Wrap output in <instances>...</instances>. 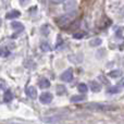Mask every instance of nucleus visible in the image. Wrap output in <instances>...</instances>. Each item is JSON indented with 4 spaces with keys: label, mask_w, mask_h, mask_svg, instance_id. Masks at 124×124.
Returning <instances> with one entry per match:
<instances>
[{
    "label": "nucleus",
    "mask_w": 124,
    "mask_h": 124,
    "mask_svg": "<svg viewBox=\"0 0 124 124\" xmlns=\"http://www.w3.org/2000/svg\"><path fill=\"white\" fill-rule=\"evenodd\" d=\"M84 108L88 110H94V111H114L118 108L116 106L111 105H103V103H98V102H90L84 105Z\"/></svg>",
    "instance_id": "nucleus-1"
},
{
    "label": "nucleus",
    "mask_w": 124,
    "mask_h": 124,
    "mask_svg": "<svg viewBox=\"0 0 124 124\" xmlns=\"http://www.w3.org/2000/svg\"><path fill=\"white\" fill-rule=\"evenodd\" d=\"M52 99H54V96H52V94H50V93H43V94L40 95V97H39V100H40L41 103H44V105H48V103H50L52 101Z\"/></svg>",
    "instance_id": "nucleus-2"
},
{
    "label": "nucleus",
    "mask_w": 124,
    "mask_h": 124,
    "mask_svg": "<svg viewBox=\"0 0 124 124\" xmlns=\"http://www.w3.org/2000/svg\"><path fill=\"white\" fill-rule=\"evenodd\" d=\"M76 7V0H64V10L71 12Z\"/></svg>",
    "instance_id": "nucleus-3"
},
{
    "label": "nucleus",
    "mask_w": 124,
    "mask_h": 124,
    "mask_svg": "<svg viewBox=\"0 0 124 124\" xmlns=\"http://www.w3.org/2000/svg\"><path fill=\"white\" fill-rule=\"evenodd\" d=\"M61 79L63 82H71L73 79V72L71 69H68L61 74Z\"/></svg>",
    "instance_id": "nucleus-4"
},
{
    "label": "nucleus",
    "mask_w": 124,
    "mask_h": 124,
    "mask_svg": "<svg viewBox=\"0 0 124 124\" xmlns=\"http://www.w3.org/2000/svg\"><path fill=\"white\" fill-rule=\"evenodd\" d=\"M26 95H27L30 98L35 99L37 97V90H36V88H35L34 86H28V87L26 88Z\"/></svg>",
    "instance_id": "nucleus-5"
},
{
    "label": "nucleus",
    "mask_w": 124,
    "mask_h": 124,
    "mask_svg": "<svg viewBox=\"0 0 124 124\" xmlns=\"http://www.w3.org/2000/svg\"><path fill=\"white\" fill-rule=\"evenodd\" d=\"M71 20H72V16L71 15H63V16L59 17V19H57V23L59 24V25H64V24H68L71 22Z\"/></svg>",
    "instance_id": "nucleus-6"
},
{
    "label": "nucleus",
    "mask_w": 124,
    "mask_h": 124,
    "mask_svg": "<svg viewBox=\"0 0 124 124\" xmlns=\"http://www.w3.org/2000/svg\"><path fill=\"white\" fill-rule=\"evenodd\" d=\"M61 120V116H52L48 118H43V121L46 123H57Z\"/></svg>",
    "instance_id": "nucleus-7"
},
{
    "label": "nucleus",
    "mask_w": 124,
    "mask_h": 124,
    "mask_svg": "<svg viewBox=\"0 0 124 124\" xmlns=\"http://www.w3.org/2000/svg\"><path fill=\"white\" fill-rule=\"evenodd\" d=\"M20 15H21V13H20L17 10H12V11H10V12L7 13L6 17L9 19V20H12V19H16V17H19Z\"/></svg>",
    "instance_id": "nucleus-8"
},
{
    "label": "nucleus",
    "mask_w": 124,
    "mask_h": 124,
    "mask_svg": "<svg viewBox=\"0 0 124 124\" xmlns=\"http://www.w3.org/2000/svg\"><path fill=\"white\" fill-rule=\"evenodd\" d=\"M11 27L13 30H15L16 32H22L24 30V25L22 23H20V22H12L11 23Z\"/></svg>",
    "instance_id": "nucleus-9"
},
{
    "label": "nucleus",
    "mask_w": 124,
    "mask_h": 124,
    "mask_svg": "<svg viewBox=\"0 0 124 124\" xmlns=\"http://www.w3.org/2000/svg\"><path fill=\"white\" fill-rule=\"evenodd\" d=\"M90 89L94 93H98L101 90V85L97 82H90Z\"/></svg>",
    "instance_id": "nucleus-10"
},
{
    "label": "nucleus",
    "mask_w": 124,
    "mask_h": 124,
    "mask_svg": "<svg viewBox=\"0 0 124 124\" xmlns=\"http://www.w3.org/2000/svg\"><path fill=\"white\" fill-rule=\"evenodd\" d=\"M12 99H13L12 92L11 90H7L3 95V101L4 102H10V101H12Z\"/></svg>",
    "instance_id": "nucleus-11"
},
{
    "label": "nucleus",
    "mask_w": 124,
    "mask_h": 124,
    "mask_svg": "<svg viewBox=\"0 0 124 124\" xmlns=\"http://www.w3.org/2000/svg\"><path fill=\"white\" fill-rule=\"evenodd\" d=\"M38 85L40 88H48L50 86V82L47 78H40L38 82Z\"/></svg>",
    "instance_id": "nucleus-12"
},
{
    "label": "nucleus",
    "mask_w": 124,
    "mask_h": 124,
    "mask_svg": "<svg viewBox=\"0 0 124 124\" xmlns=\"http://www.w3.org/2000/svg\"><path fill=\"white\" fill-rule=\"evenodd\" d=\"M40 49L43 50V51L47 52V51H50V50H51V48H50L49 44H48L47 41H43V43L40 44Z\"/></svg>",
    "instance_id": "nucleus-13"
},
{
    "label": "nucleus",
    "mask_w": 124,
    "mask_h": 124,
    "mask_svg": "<svg viewBox=\"0 0 124 124\" xmlns=\"http://www.w3.org/2000/svg\"><path fill=\"white\" fill-rule=\"evenodd\" d=\"M85 100V97L84 96H73V97H71V99H70V101L71 102H79V101H84Z\"/></svg>",
    "instance_id": "nucleus-14"
},
{
    "label": "nucleus",
    "mask_w": 124,
    "mask_h": 124,
    "mask_svg": "<svg viewBox=\"0 0 124 124\" xmlns=\"http://www.w3.org/2000/svg\"><path fill=\"white\" fill-rule=\"evenodd\" d=\"M77 89H78V92L79 93H87V90H88V87H87V85L86 84H84V83H81V84H78V86H77Z\"/></svg>",
    "instance_id": "nucleus-15"
},
{
    "label": "nucleus",
    "mask_w": 124,
    "mask_h": 124,
    "mask_svg": "<svg viewBox=\"0 0 124 124\" xmlns=\"http://www.w3.org/2000/svg\"><path fill=\"white\" fill-rule=\"evenodd\" d=\"M10 54V50L7 48H0V57H8Z\"/></svg>",
    "instance_id": "nucleus-16"
},
{
    "label": "nucleus",
    "mask_w": 124,
    "mask_h": 124,
    "mask_svg": "<svg viewBox=\"0 0 124 124\" xmlns=\"http://www.w3.org/2000/svg\"><path fill=\"white\" fill-rule=\"evenodd\" d=\"M121 90V87H110V88H108V90L107 92L109 93V94H116V93H119Z\"/></svg>",
    "instance_id": "nucleus-17"
},
{
    "label": "nucleus",
    "mask_w": 124,
    "mask_h": 124,
    "mask_svg": "<svg viewBox=\"0 0 124 124\" xmlns=\"http://www.w3.org/2000/svg\"><path fill=\"white\" fill-rule=\"evenodd\" d=\"M57 92H58L59 95H63L64 93L66 92V89H65V87H64L63 85H58L57 86Z\"/></svg>",
    "instance_id": "nucleus-18"
},
{
    "label": "nucleus",
    "mask_w": 124,
    "mask_h": 124,
    "mask_svg": "<svg viewBox=\"0 0 124 124\" xmlns=\"http://www.w3.org/2000/svg\"><path fill=\"white\" fill-rule=\"evenodd\" d=\"M99 45H101V39L100 38H95L90 41V46L96 47V46H99Z\"/></svg>",
    "instance_id": "nucleus-19"
},
{
    "label": "nucleus",
    "mask_w": 124,
    "mask_h": 124,
    "mask_svg": "<svg viewBox=\"0 0 124 124\" xmlns=\"http://www.w3.org/2000/svg\"><path fill=\"white\" fill-rule=\"evenodd\" d=\"M121 74V71H113V72H110L109 75L111 77H116V76H120Z\"/></svg>",
    "instance_id": "nucleus-20"
},
{
    "label": "nucleus",
    "mask_w": 124,
    "mask_h": 124,
    "mask_svg": "<svg viewBox=\"0 0 124 124\" xmlns=\"http://www.w3.org/2000/svg\"><path fill=\"white\" fill-rule=\"evenodd\" d=\"M50 2H52V3H61V2H63L64 0H49Z\"/></svg>",
    "instance_id": "nucleus-21"
},
{
    "label": "nucleus",
    "mask_w": 124,
    "mask_h": 124,
    "mask_svg": "<svg viewBox=\"0 0 124 124\" xmlns=\"http://www.w3.org/2000/svg\"><path fill=\"white\" fill-rule=\"evenodd\" d=\"M84 35H85V34H83V33H81V34H74V37H75V38H82Z\"/></svg>",
    "instance_id": "nucleus-22"
},
{
    "label": "nucleus",
    "mask_w": 124,
    "mask_h": 124,
    "mask_svg": "<svg viewBox=\"0 0 124 124\" xmlns=\"http://www.w3.org/2000/svg\"><path fill=\"white\" fill-rule=\"evenodd\" d=\"M28 1H30V0H20V2H21V4H22V6H24V4H26Z\"/></svg>",
    "instance_id": "nucleus-23"
},
{
    "label": "nucleus",
    "mask_w": 124,
    "mask_h": 124,
    "mask_svg": "<svg viewBox=\"0 0 124 124\" xmlns=\"http://www.w3.org/2000/svg\"><path fill=\"white\" fill-rule=\"evenodd\" d=\"M0 25H1V20H0Z\"/></svg>",
    "instance_id": "nucleus-24"
},
{
    "label": "nucleus",
    "mask_w": 124,
    "mask_h": 124,
    "mask_svg": "<svg viewBox=\"0 0 124 124\" xmlns=\"http://www.w3.org/2000/svg\"><path fill=\"white\" fill-rule=\"evenodd\" d=\"M123 85H124V84H123Z\"/></svg>",
    "instance_id": "nucleus-25"
}]
</instances>
